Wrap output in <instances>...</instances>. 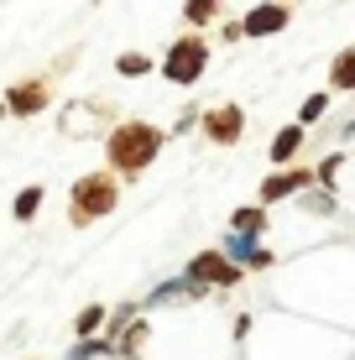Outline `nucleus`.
I'll return each instance as SVG.
<instances>
[{"label":"nucleus","mask_w":355,"mask_h":360,"mask_svg":"<svg viewBox=\"0 0 355 360\" xmlns=\"http://www.w3.org/2000/svg\"><path fill=\"white\" fill-rule=\"evenodd\" d=\"M162 141H167V131L152 126V120H120V126L105 136L110 172H115V178H141V172L162 157Z\"/></svg>","instance_id":"nucleus-1"},{"label":"nucleus","mask_w":355,"mask_h":360,"mask_svg":"<svg viewBox=\"0 0 355 360\" xmlns=\"http://www.w3.org/2000/svg\"><path fill=\"white\" fill-rule=\"evenodd\" d=\"M120 209V178L115 172H84L79 183L68 188V225L73 230H84V225H94V219H105V214H115Z\"/></svg>","instance_id":"nucleus-2"},{"label":"nucleus","mask_w":355,"mask_h":360,"mask_svg":"<svg viewBox=\"0 0 355 360\" xmlns=\"http://www.w3.org/2000/svg\"><path fill=\"white\" fill-rule=\"evenodd\" d=\"M204 68H209V42H204L199 32L178 37V42L167 47V58H162V79L167 84H199Z\"/></svg>","instance_id":"nucleus-3"},{"label":"nucleus","mask_w":355,"mask_h":360,"mask_svg":"<svg viewBox=\"0 0 355 360\" xmlns=\"http://www.w3.org/2000/svg\"><path fill=\"white\" fill-rule=\"evenodd\" d=\"M183 277H193L199 288H209V292H214V288H240V282H246V271H240V266L214 245V251H199V256H193Z\"/></svg>","instance_id":"nucleus-4"},{"label":"nucleus","mask_w":355,"mask_h":360,"mask_svg":"<svg viewBox=\"0 0 355 360\" xmlns=\"http://www.w3.org/2000/svg\"><path fill=\"white\" fill-rule=\"evenodd\" d=\"M199 131L209 136V146H235L240 136H246V110H240V105L199 110Z\"/></svg>","instance_id":"nucleus-5"},{"label":"nucleus","mask_w":355,"mask_h":360,"mask_svg":"<svg viewBox=\"0 0 355 360\" xmlns=\"http://www.w3.org/2000/svg\"><path fill=\"white\" fill-rule=\"evenodd\" d=\"M303 188H314V167H283V172H266L256 198H262V209L283 204V198H298Z\"/></svg>","instance_id":"nucleus-6"},{"label":"nucleus","mask_w":355,"mask_h":360,"mask_svg":"<svg viewBox=\"0 0 355 360\" xmlns=\"http://www.w3.org/2000/svg\"><path fill=\"white\" fill-rule=\"evenodd\" d=\"M0 105H6V115H42L47 105H53V84L47 79H27V84H16V89H6V99H0Z\"/></svg>","instance_id":"nucleus-7"},{"label":"nucleus","mask_w":355,"mask_h":360,"mask_svg":"<svg viewBox=\"0 0 355 360\" xmlns=\"http://www.w3.org/2000/svg\"><path fill=\"white\" fill-rule=\"evenodd\" d=\"M219 251H225L240 271H272V262H277L272 245H262L256 235H225V245H219Z\"/></svg>","instance_id":"nucleus-8"},{"label":"nucleus","mask_w":355,"mask_h":360,"mask_svg":"<svg viewBox=\"0 0 355 360\" xmlns=\"http://www.w3.org/2000/svg\"><path fill=\"white\" fill-rule=\"evenodd\" d=\"M199 297H209V288H199L193 277H173V282H162V288H152L146 292V303H136L141 314L146 308H173V303H199Z\"/></svg>","instance_id":"nucleus-9"},{"label":"nucleus","mask_w":355,"mask_h":360,"mask_svg":"<svg viewBox=\"0 0 355 360\" xmlns=\"http://www.w3.org/2000/svg\"><path fill=\"white\" fill-rule=\"evenodd\" d=\"M288 27V0H262L256 11L240 16V37H272Z\"/></svg>","instance_id":"nucleus-10"},{"label":"nucleus","mask_w":355,"mask_h":360,"mask_svg":"<svg viewBox=\"0 0 355 360\" xmlns=\"http://www.w3.org/2000/svg\"><path fill=\"white\" fill-rule=\"evenodd\" d=\"M298 152H303V126H283L272 136V152H266V157H272V167H288Z\"/></svg>","instance_id":"nucleus-11"},{"label":"nucleus","mask_w":355,"mask_h":360,"mask_svg":"<svg viewBox=\"0 0 355 360\" xmlns=\"http://www.w3.org/2000/svg\"><path fill=\"white\" fill-rule=\"evenodd\" d=\"M230 235H256V240H262V235H266V209L262 204L235 209V214H230Z\"/></svg>","instance_id":"nucleus-12"},{"label":"nucleus","mask_w":355,"mask_h":360,"mask_svg":"<svg viewBox=\"0 0 355 360\" xmlns=\"http://www.w3.org/2000/svg\"><path fill=\"white\" fill-rule=\"evenodd\" d=\"M340 172H345V152H329L324 162L314 167V188H324V193L340 198Z\"/></svg>","instance_id":"nucleus-13"},{"label":"nucleus","mask_w":355,"mask_h":360,"mask_svg":"<svg viewBox=\"0 0 355 360\" xmlns=\"http://www.w3.org/2000/svg\"><path fill=\"white\" fill-rule=\"evenodd\" d=\"M329 84H335V89H355V47H340V53H335Z\"/></svg>","instance_id":"nucleus-14"},{"label":"nucleus","mask_w":355,"mask_h":360,"mask_svg":"<svg viewBox=\"0 0 355 360\" xmlns=\"http://www.w3.org/2000/svg\"><path fill=\"white\" fill-rule=\"evenodd\" d=\"M298 209H303V214H340V198L324 193V188H303L298 193Z\"/></svg>","instance_id":"nucleus-15"},{"label":"nucleus","mask_w":355,"mask_h":360,"mask_svg":"<svg viewBox=\"0 0 355 360\" xmlns=\"http://www.w3.org/2000/svg\"><path fill=\"white\" fill-rule=\"evenodd\" d=\"M42 198H47V193H42V188H37V183H32V188H21V193H16V204H11V214H16L21 225H32V219H37V209H42Z\"/></svg>","instance_id":"nucleus-16"},{"label":"nucleus","mask_w":355,"mask_h":360,"mask_svg":"<svg viewBox=\"0 0 355 360\" xmlns=\"http://www.w3.org/2000/svg\"><path fill=\"white\" fill-rule=\"evenodd\" d=\"M63 360H110V340L105 334H89V340H79Z\"/></svg>","instance_id":"nucleus-17"},{"label":"nucleus","mask_w":355,"mask_h":360,"mask_svg":"<svg viewBox=\"0 0 355 360\" xmlns=\"http://www.w3.org/2000/svg\"><path fill=\"white\" fill-rule=\"evenodd\" d=\"M324 110H329V94H309V99L298 105V120H292V126H303V131H309V126H319V120H324Z\"/></svg>","instance_id":"nucleus-18"},{"label":"nucleus","mask_w":355,"mask_h":360,"mask_svg":"<svg viewBox=\"0 0 355 360\" xmlns=\"http://www.w3.org/2000/svg\"><path fill=\"white\" fill-rule=\"evenodd\" d=\"M115 73H120V79H146V73H152V58H146V53H120Z\"/></svg>","instance_id":"nucleus-19"},{"label":"nucleus","mask_w":355,"mask_h":360,"mask_svg":"<svg viewBox=\"0 0 355 360\" xmlns=\"http://www.w3.org/2000/svg\"><path fill=\"white\" fill-rule=\"evenodd\" d=\"M100 329H105V308L100 303H89L79 319H73V334H79V340H89V334H100Z\"/></svg>","instance_id":"nucleus-20"},{"label":"nucleus","mask_w":355,"mask_h":360,"mask_svg":"<svg viewBox=\"0 0 355 360\" xmlns=\"http://www.w3.org/2000/svg\"><path fill=\"white\" fill-rule=\"evenodd\" d=\"M214 11H219V0H183V21H188V27L214 21Z\"/></svg>","instance_id":"nucleus-21"},{"label":"nucleus","mask_w":355,"mask_h":360,"mask_svg":"<svg viewBox=\"0 0 355 360\" xmlns=\"http://www.w3.org/2000/svg\"><path fill=\"white\" fill-rule=\"evenodd\" d=\"M0 120H6V105H0Z\"/></svg>","instance_id":"nucleus-22"}]
</instances>
